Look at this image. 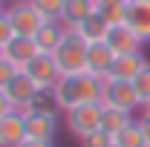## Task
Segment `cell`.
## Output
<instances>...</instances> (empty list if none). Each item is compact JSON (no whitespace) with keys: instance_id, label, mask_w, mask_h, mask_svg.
Returning <instances> with one entry per match:
<instances>
[{"instance_id":"obj_10","label":"cell","mask_w":150,"mask_h":147,"mask_svg":"<svg viewBox=\"0 0 150 147\" xmlns=\"http://www.w3.org/2000/svg\"><path fill=\"white\" fill-rule=\"evenodd\" d=\"M124 23H127L144 43H150V0H127Z\"/></svg>"},{"instance_id":"obj_31","label":"cell","mask_w":150,"mask_h":147,"mask_svg":"<svg viewBox=\"0 0 150 147\" xmlns=\"http://www.w3.org/2000/svg\"><path fill=\"white\" fill-rule=\"evenodd\" d=\"M144 110H147V112H150V101H147V104H144Z\"/></svg>"},{"instance_id":"obj_13","label":"cell","mask_w":150,"mask_h":147,"mask_svg":"<svg viewBox=\"0 0 150 147\" xmlns=\"http://www.w3.org/2000/svg\"><path fill=\"white\" fill-rule=\"evenodd\" d=\"M3 49H6V61H9V64H15L18 69H23V66L38 55L32 37H20V35H12L6 43H3Z\"/></svg>"},{"instance_id":"obj_11","label":"cell","mask_w":150,"mask_h":147,"mask_svg":"<svg viewBox=\"0 0 150 147\" xmlns=\"http://www.w3.org/2000/svg\"><path fill=\"white\" fill-rule=\"evenodd\" d=\"M26 141V115L23 110H12L0 118V147H18Z\"/></svg>"},{"instance_id":"obj_30","label":"cell","mask_w":150,"mask_h":147,"mask_svg":"<svg viewBox=\"0 0 150 147\" xmlns=\"http://www.w3.org/2000/svg\"><path fill=\"white\" fill-rule=\"evenodd\" d=\"M0 61H6V49H3V43H0Z\"/></svg>"},{"instance_id":"obj_7","label":"cell","mask_w":150,"mask_h":147,"mask_svg":"<svg viewBox=\"0 0 150 147\" xmlns=\"http://www.w3.org/2000/svg\"><path fill=\"white\" fill-rule=\"evenodd\" d=\"M107 46H110L115 55H130V52H142V46H144V40L133 32L130 26L121 20V23H112L110 29H107Z\"/></svg>"},{"instance_id":"obj_6","label":"cell","mask_w":150,"mask_h":147,"mask_svg":"<svg viewBox=\"0 0 150 147\" xmlns=\"http://www.w3.org/2000/svg\"><path fill=\"white\" fill-rule=\"evenodd\" d=\"M23 72L29 75V81L35 84L38 90H55L58 78H61V69H58L55 58L43 55V52H38V55L23 66Z\"/></svg>"},{"instance_id":"obj_8","label":"cell","mask_w":150,"mask_h":147,"mask_svg":"<svg viewBox=\"0 0 150 147\" xmlns=\"http://www.w3.org/2000/svg\"><path fill=\"white\" fill-rule=\"evenodd\" d=\"M115 61V52L107 46V40H95V43H87V64H84V72L95 75V78H107L110 75V66Z\"/></svg>"},{"instance_id":"obj_16","label":"cell","mask_w":150,"mask_h":147,"mask_svg":"<svg viewBox=\"0 0 150 147\" xmlns=\"http://www.w3.org/2000/svg\"><path fill=\"white\" fill-rule=\"evenodd\" d=\"M95 12V0H64V15H61V23L67 29H75L81 20H87Z\"/></svg>"},{"instance_id":"obj_28","label":"cell","mask_w":150,"mask_h":147,"mask_svg":"<svg viewBox=\"0 0 150 147\" xmlns=\"http://www.w3.org/2000/svg\"><path fill=\"white\" fill-rule=\"evenodd\" d=\"M12 110H15V107H12V101H9V95H6V92L0 90V118H3V115H9Z\"/></svg>"},{"instance_id":"obj_14","label":"cell","mask_w":150,"mask_h":147,"mask_svg":"<svg viewBox=\"0 0 150 147\" xmlns=\"http://www.w3.org/2000/svg\"><path fill=\"white\" fill-rule=\"evenodd\" d=\"M3 92L9 95V101H12V107H15V110H26V107H29V101H32V95L38 92V87L29 81V75L20 69V72L12 78V84H9Z\"/></svg>"},{"instance_id":"obj_12","label":"cell","mask_w":150,"mask_h":147,"mask_svg":"<svg viewBox=\"0 0 150 147\" xmlns=\"http://www.w3.org/2000/svg\"><path fill=\"white\" fill-rule=\"evenodd\" d=\"M64 35H67V26H64L61 20H43V23H40V29L32 35V43H35L38 52L52 55V52L58 49V43L64 40Z\"/></svg>"},{"instance_id":"obj_21","label":"cell","mask_w":150,"mask_h":147,"mask_svg":"<svg viewBox=\"0 0 150 147\" xmlns=\"http://www.w3.org/2000/svg\"><path fill=\"white\" fill-rule=\"evenodd\" d=\"M23 112H58V98L55 90H38Z\"/></svg>"},{"instance_id":"obj_9","label":"cell","mask_w":150,"mask_h":147,"mask_svg":"<svg viewBox=\"0 0 150 147\" xmlns=\"http://www.w3.org/2000/svg\"><path fill=\"white\" fill-rule=\"evenodd\" d=\"M26 115V139L35 141H55L58 112H23Z\"/></svg>"},{"instance_id":"obj_29","label":"cell","mask_w":150,"mask_h":147,"mask_svg":"<svg viewBox=\"0 0 150 147\" xmlns=\"http://www.w3.org/2000/svg\"><path fill=\"white\" fill-rule=\"evenodd\" d=\"M18 147H55V141H35V139H26V141L18 144Z\"/></svg>"},{"instance_id":"obj_20","label":"cell","mask_w":150,"mask_h":147,"mask_svg":"<svg viewBox=\"0 0 150 147\" xmlns=\"http://www.w3.org/2000/svg\"><path fill=\"white\" fill-rule=\"evenodd\" d=\"M124 9H127V0H95V12L110 26L124 20Z\"/></svg>"},{"instance_id":"obj_32","label":"cell","mask_w":150,"mask_h":147,"mask_svg":"<svg viewBox=\"0 0 150 147\" xmlns=\"http://www.w3.org/2000/svg\"><path fill=\"white\" fill-rule=\"evenodd\" d=\"M0 12H3V0H0Z\"/></svg>"},{"instance_id":"obj_22","label":"cell","mask_w":150,"mask_h":147,"mask_svg":"<svg viewBox=\"0 0 150 147\" xmlns=\"http://www.w3.org/2000/svg\"><path fill=\"white\" fill-rule=\"evenodd\" d=\"M32 6L43 20H61L64 15V0H32Z\"/></svg>"},{"instance_id":"obj_19","label":"cell","mask_w":150,"mask_h":147,"mask_svg":"<svg viewBox=\"0 0 150 147\" xmlns=\"http://www.w3.org/2000/svg\"><path fill=\"white\" fill-rule=\"evenodd\" d=\"M112 144L115 147H147V141H144V133L139 127V121H130L127 127H121L112 136Z\"/></svg>"},{"instance_id":"obj_2","label":"cell","mask_w":150,"mask_h":147,"mask_svg":"<svg viewBox=\"0 0 150 147\" xmlns=\"http://www.w3.org/2000/svg\"><path fill=\"white\" fill-rule=\"evenodd\" d=\"M61 75L69 72H84V64H87V40L78 35L75 29H67L64 40L58 43V49L52 52Z\"/></svg>"},{"instance_id":"obj_17","label":"cell","mask_w":150,"mask_h":147,"mask_svg":"<svg viewBox=\"0 0 150 147\" xmlns=\"http://www.w3.org/2000/svg\"><path fill=\"white\" fill-rule=\"evenodd\" d=\"M107 29H110V23H107V20L101 18L98 12H93V15H90L87 20H81V23L75 26V32H78V35L84 37L87 43H95V40H104V37H107Z\"/></svg>"},{"instance_id":"obj_26","label":"cell","mask_w":150,"mask_h":147,"mask_svg":"<svg viewBox=\"0 0 150 147\" xmlns=\"http://www.w3.org/2000/svg\"><path fill=\"white\" fill-rule=\"evenodd\" d=\"M12 35H15V32H12V23H9V15H6V9H3V12H0V43H6Z\"/></svg>"},{"instance_id":"obj_3","label":"cell","mask_w":150,"mask_h":147,"mask_svg":"<svg viewBox=\"0 0 150 147\" xmlns=\"http://www.w3.org/2000/svg\"><path fill=\"white\" fill-rule=\"evenodd\" d=\"M101 112H104V104L95 101V104H84V107H72V110L64 112V124L72 133L75 139H84L101 127Z\"/></svg>"},{"instance_id":"obj_18","label":"cell","mask_w":150,"mask_h":147,"mask_svg":"<svg viewBox=\"0 0 150 147\" xmlns=\"http://www.w3.org/2000/svg\"><path fill=\"white\" fill-rule=\"evenodd\" d=\"M133 121V112H124V110H115V107H104V112H101V127L98 130H104L107 136H115L121 127H127Z\"/></svg>"},{"instance_id":"obj_4","label":"cell","mask_w":150,"mask_h":147,"mask_svg":"<svg viewBox=\"0 0 150 147\" xmlns=\"http://www.w3.org/2000/svg\"><path fill=\"white\" fill-rule=\"evenodd\" d=\"M101 104L104 107H115V110H124V112H133L136 107H142L133 81H121V78H104Z\"/></svg>"},{"instance_id":"obj_5","label":"cell","mask_w":150,"mask_h":147,"mask_svg":"<svg viewBox=\"0 0 150 147\" xmlns=\"http://www.w3.org/2000/svg\"><path fill=\"white\" fill-rule=\"evenodd\" d=\"M6 15H9V23H12V32L20 37H32L40 29V23H43V18L32 6V0H12Z\"/></svg>"},{"instance_id":"obj_33","label":"cell","mask_w":150,"mask_h":147,"mask_svg":"<svg viewBox=\"0 0 150 147\" xmlns=\"http://www.w3.org/2000/svg\"><path fill=\"white\" fill-rule=\"evenodd\" d=\"M112 147H115V144H112Z\"/></svg>"},{"instance_id":"obj_23","label":"cell","mask_w":150,"mask_h":147,"mask_svg":"<svg viewBox=\"0 0 150 147\" xmlns=\"http://www.w3.org/2000/svg\"><path fill=\"white\" fill-rule=\"evenodd\" d=\"M133 87H136V95H139V101H142V107L150 101V61L142 66V72L133 78Z\"/></svg>"},{"instance_id":"obj_1","label":"cell","mask_w":150,"mask_h":147,"mask_svg":"<svg viewBox=\"0 0 150 147\" xmlns=\"http://www.w3.org/2000/svg\"><path fill=\"white\" fill-rule=\"evenodd\" d=\"M101 90L104 81L95 78L90 72H69L61 75L55 84V98H58V110H72V107H84V104H95L101 101Z\"/></svg>"},{"instance_id":"obj_27","label":"cell","mask_w":150,"mask_h":147,"mask_svg":"<svg viewBox=\"0 0 150 147\" xmlns=\"http://www.w3.org/2000/svg\"><path fill=\"white\" fill-rule=\"evenodd\" d=\"M139 127H142V133H144V141H147V147H150V112L144 110V115L139 118Z\"/></svg>"},{"instance_id":"obj_25","label":"cell","mask_w":150,"mask_h":147,"mask_svg":"<svg viewBox=\"0 0 150 147\" xmlns=\"http://www.w3.org/2000/svg\"><path fill=\"white\" fill-rule=\"evenodd\" d=\"M20 69L15 66V64H9V61H0V90H6L9 84H12V78L18 75Z\"/></svg>"},{"instance_id":"obj_15","label":"cell","mask_w":150,"mask_h":147,"mask_svg":"<svg viewBox=\"0 0 150 147\" xmlns=\"http://www.w3.org/2000/svg\"><path fill=\"white\" fill-rule=\"evenodd\" d=\"M147 64V58L142 52H130V55H115L110 66V75L107 78H121V81H133L136 75L142 72V66Z\"/></svg>"},{"instance_id":"obj_24","label":"cell","mask_w":150,"mask_h":147,"mask_svg":"<svg viewBox=\"0 0 150 147\" xmlns=\"http://www.w3.org/2000/svg\"><path fill=\"white\" fill-rule=\"evenodd\" d=\"M78 141H81V147H112V139L104 133V130H95V133L78 139Z\"/></svg>"}]
</instances>
